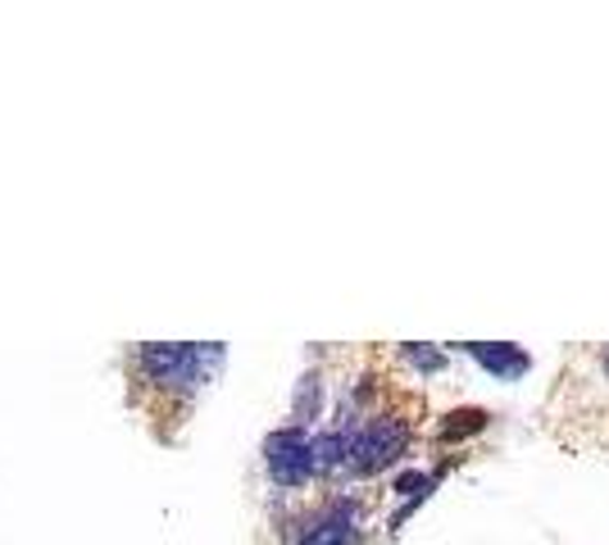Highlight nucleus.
Masks as SVG:
<instances>
[{"label":"nucleus","instance_id":"0eeeda50","mask_svg":"<svg viewBox=\"0 0 609 545\" xmlns=\"http://www.w3.org/2000/svg\"><path fill=\"white\" fill-rule=\"evenodd\" d=\"M319 413V373L300 377V392H296V428H304Z\"/></svg>","mask_w":609,"mask_h":545},{"label":"nucleus","instance_id":"6e6552de","mask_svg":"<svg viewBox=\"0 0 609 545\" xmlns=\"http://www.w3.org/2000/svg\"><path fill=\"white\" fill-rule=\"evenodd\" d=\"M400 355H405V359H410V363H414V369H419V373H437V369H442V363H446V355H442V350H433V346H405Z\"/></svg>","mask_w":609,"mask_h":545},{"label":"nucleus","instance_id":"f257e3e1","mask_svg":"<svg viewBox=\"0 0 609 545\" xmlns=\"http://www.w3.org/2000/svg\"><path fill=\"white\" fill-rule=\"evenodd\" d=\"M223 363V346H141V369L156 386H173V392H191Z\"/></svg>","mask_w":609,"mask_h":545},{"label":"nucleus","instance_id":"7ed1b4c3","mask_svg":"<svg viewBox=\"0 0 609 545\" xmlns=\"http://www.w3.org/2000/svg\"><path fill=\"white\" fill-rule=\"evenodd\" d=\"M264 469L277 486H304L314 478V441L304 428H277L264 441Z\"/></svg>","mask_w":609,"mask_h":545},{"label":"nucleus","instance_id":"423d86ee","mask_svg":"<svg viewBox=\"0 0 609 545\" xmlns=\"http://www.w3.org/2000/svg\"><path fill=\"white\" fill-rule=\"evenodd\" d=\"M482 428H487V409H455V413H446V423L437 428V436L442 441H460V436H473Z\"/></svg>","mask_w":609,"mask_h":545},{"label":"nucleus","instance_id":"f03ea898","mask_svg":"<svg viewBox=\"0 0 609 545\" xmlns=\"http://www.w3.org/2000/svg\"><path fill=\"white\" fill-rule=\"evenodd\" d=\"M405 446H410V428L400 419H369L360 428H350L346 469L350 473H383L405 455Z\"/></svg>","mask_w":609,"mask_h":545},{"label":"nucleus","instance_id":"20e7f679","mask_svg":"<svg viewBox=\"0 0 609 545\" xmlns=\"http://www.w3.org/2000/svg\"><path fill=\"white\" fill-rule=\"evenodd\" d=\"M355 513H360L355 500H333L323 513H314L310 523H304L296 545H350L355 541Z\"/></svg>","mask_w":609,"mask_h":545},{"label":"nucleus","instance_id":"39448f33","mask_svg":"<svg viewBox=\"0 0 609 545\" xmlns=\"http://www.w3.org/2000/svg\"><path fill=\"white\" fill-rule=\"evenodd\" d=\"M469 355H473L492 377H500V382H514V377H523V373L532 369V355H527L523 346H510V342H492V346L469 342Z\"/></svg>","mask_w":609,"mask_h":545}]
</instances>
